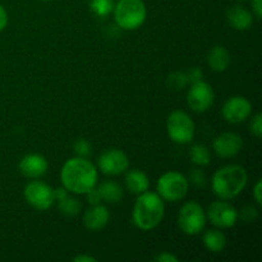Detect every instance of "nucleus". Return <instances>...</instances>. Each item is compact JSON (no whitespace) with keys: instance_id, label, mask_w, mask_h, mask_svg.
<instances>
[{"instance_id":"aec40b11","label":"nucleus","mask_w":262,"mask_h":262,"mask_svg":"<svg viewBox=\"0 0 262 262\" xmlns=\"http://www.w3.org/2000/svg\"><path fill=\"white\" fill-rule=\"evenodd\" d=\"M204 245L210 252L219 253L227 247V237L224 233L219 229H209L205 232L204 237Z\"/></svg>"},{"instance_id":"f03ea898","label":"nucleus","mask_w":262,"mask_h":262,"mask_svg":"<svg viewBox=\"0 0 262 262\" xmlns=\"http://www.w3.org/2000/svg\"><path fill=\"white\" fill-rule=\"evenodd\" d=\"M165 214L164 200L155 192H143L138 194L133 206L132 220L138 229L147 232L155 229L163 222Z\"/></svg>"},{"instance_id":"20e7f679","label":"nucleus","mask_w":262,"mask_h":262,"mask_svg":"<svg viewBox=\"0 0 262 262\" xmlns=\"http://www.w3.org/2000/svg\"><path fill=\"white\" fill-rule=\"evenodd\" d=\"M113 13L120 30L135 31L145 23L147 9L142 0H119L114 5Z\"/></svg>"},{"instance_id":"1a4fd4ad","label":"nucleus","mask_w":262,"mask_h":262,"mask_svg":"<svg viewBox=\"0 0 262 262\" xmlns=\"http://www.w3.org/2000/svg\"><path fill=\"white\" fill-rule=\"evenodd\" d=\"M206 217L214 227L228 229L237 224L238 210L227 200H219L209 205L206 210Z\"/></svg>"},{"instance_id":"72a5a7b5","label":"nucleus","mask_w":262,"mask_h":262,"mask_svg":"<svg viewBox=\"0 0 262 262\" xmlns=\"http://www.w3.org/2000/svg\"><path fill=\"white\" fill-rule=\"evenodd\" d=\"M69 192L67 191L64 187H59V188H55L54 189V199H55V201H61V200L66 199L67 196H69Z\"/></svg>"},{"instance_id":"f3484780","label":"nucleus","mask_w":262,"mask_h":262,"mask_svg":"<svg viewBox=\"0 0 262 262\" xmlns=\"http://www.w3.org/2000/svg\"><path fill=\"white\" fill-rule=\"evenodd\" d=\"M124 184L125 188L135 194H141L143 192L148 191L150 187V181L148 177L146 176L143 171L138 170V169H132L128 170L124 176Z\"/></svg>"},{"instance_id":"39448f33","label":"nucleus","mask_w":262,"mask_h":262,"mask_svg":"<svg viewBox=\"0 0 262 262\" xmlns=\"http://www.w3.org/2000/svg\"><path fill=\"white\" fill-rule=\"evenodd\" d=\"M189 189V181L179 171H168L158 179L156 193L163 200L177 202L187 196Z\"/></svg>"},{"instance_id":"e433bc0d","label":"nucleus","mask_w":262,"mask_h":262,"mask_svg":"<svg viewBox=\"0 0 262 262\" xmlns=\"http://www.w3.org/2000/svg\"><path fill=\"white\" fill-rule=\"evenodd\" d=\"M42 2H51V0H42Z\"/></svg>"},{"instance_id":"f704fd0d","label":"nucleus","mask_w":262,"mask_h":262,"mask_svg":"<svg viewBox=\"0 0 262 262\" xmlns=\"http://www.w3.org/2000/svg\"><path fill=\"white\" fill-rule=\"evenodd\" d=\"M8 25V13L5 8L0 4V32L7 27Z\"/></svg>"},{"instance_id":"2eb2a0df","label":"nucleus","mask_w":262,"mask_h":262,"mask_svg":"<svg viewBox=\"0 0 262 262\" xmlns=\"http://www.w3.org/2000/svg\"><path fill=\"white\" fill-rule=\"evenodd\" d=\"M110 219V212L106 206L104 205H91L90 209L84 211L83 217H82V223L84 227L92 232H97V230L104 229L107 225Z\"/></svg>"},{"instance_id":"5701e85b","label":"nucleus","mask_w":262,"mask_h":262,"mask_svg":"<svg viewBox=\"0 0 262 262\" xmlns=\"http://www.w3.org/2000/svg\"><path fill=\"white\" fill-rule=\"evenodd\" d=\"M114 0H91L90 7L92 13L97 17H106L114 10Z\"/></svg>"},{"instance_id":"412c9836","label":"nucleus","mask_w":262,"mask_h":262,"mask_svg":"<svg viewBox=\"0 0 262 262\" xmlns=\"http://www.w3.org/2000/svg\"><path fill=\"white\" fill-rule=\"evenodd\" d=\"M58 207L59 211L64 215V216L73 217L81 212L82 210V204L79 200L74 199V197L67 196L66 199L58 201Z\"/></svg>"},{"instance_id":"393cba45","label":"nucleus","mask_w":262,"mask_h":262,"mask_svg":"<svg viewBox=\"0 0 262 262\" xmlns=\"http://www.w3.org/2000/svg\"><path fill=\"white\" fill-rule=\"evenodd\" d=\"M258 215L260 214H258L257 207L252 206V205H247L241 211H238V219L245 223H253L258 219Z\"/></svg>"},{"instance_id":"c9c22d12","label":"nucleus","mask_w":262,"mask_h":262,"mask_svg":"<svg viewBox=\"0 0 262 262\" xmlns=\"http://www.w3.org/2000/svg\"><path fill=\"white\" fill-rule=\"evenodd\" d=\"M74 262H96L97 260L95 257H92V256H89V255H79V256H76V257L73 258Z\"/></svg>"},{"instance_id":"f8f14e48","label":"nucleus","mask_w":262,"mask_h":262,"mask_svg":"<svg viewBox=\"0 0 262 262\" xmlns=\"http://www.w3.org/2000/svg\"><path fill=\"white\" fill-rule=\"evenodd\" d=\"M251 114H252V105L243 96L229 97L223 105V118L232 124H241L246 122Z\"/></svg>"},{"instance_id":"f257e3e1","label":"nucleus","mask_w":262,"mask_h":262,"mask_svg":"<svg viewBox=\"0 0 262 262\" xmlns=\"http://www.w3.org/2000/svg\"><path fill=\"white\" fill-rule=\"evenodd\" d=\"M60 181L64 188L74 194H84L96 187L97 169L87 158L69 159L60 170Z\"/></svg>"},{"instance_id":"bb28decb","label":"nucleus","mask_w":262,"mask_h":262,"mask_svg":"<svg viewBox=\"0 0 262 262\" xmlns=\"http://www.w3.org/2000/svg\"><path fill=\"white\" fill-rule=\"evenodd\" d=\"M250 130L255 137L261 138L262 136V115L261 113H257L255 117L252 118L250 123Z\"/></svg>"},{"instance_id":"a878e982","label":"nucleus","mask_w":262,"mask_h":262,"mask_svg":"<svg viewBox=\"0 0 262 262\" xmlns=\"http://www.w3.org/2000/svg\"><path fill=\"white\" fill-rule=\"evenodd\" d=\"M73 151L79 158H87L92 152V145L86 140V138H79L74 142Z\"/></svg>"},{"instance_id":"423d86ee","label":"nucleus","mask_w":262,"mask_h":262,"mask_svg":"<svg viewBox=\"0 0 262 262\" xmlns=\"http://www.w3.org/2000/svg\"><path fill=\"white\" fill-rule=\"evenodd\" d=\"M206 222V211L199 202L188 201L179 209L178 227L186 235L200 234Z\"/></svg>"},{"instance_id":"2f4dec72","label":"nucleus","mask_w":262,"mask_h":262,"mask_svg":"<svg viewBox=\"0 0 262 262\" xmlns=\"http://www.w3.org/2000/svg\"><path fill=\"white\" fill-rule=\"evenodd\" d=\"M262 181L261 179H258L257 182H256L255 187H253V199H255V201L257 202L258 206H261L262 205Z\"/></svg>"},{"instance_id":"b1692460","label":"nucleus","mask_w":262,"mask_h":262,"mask_svg":"<svg viewBox=\"0 0 262 262\" xmlns=\"http://www.w3.org/2000/svg\"><path fill=\"white\" fill-rule=\"evenodd\" d=\"M188 83V77L184 72H174L168 77V86L176 91L183 90Z\"/></svg>"},{"instance_id":"9d476101","label":"nucleus","mask_w":262,"mask_h":262,"mask_svg":"<svg viewBox=\"0 0 262 262\" xmlns=\"http://www.w3.org/2000/svg\"><path fill=\"white\" fill-rule=\"evenodd\" d=\"M215 100V92L211 84L205 81L192 83L187 92V104L194 113H205L212 106Z\"/></svg>"},{"instance_id":"ddd939ff","label":"nucleus","mask_w":262,"mask_h":262,"mask_svg":"<svg viewBox=\"0 0 262 262\" xmlns=\"http://www.w3.org/2000/svg\"><path fill=\"white\" fill-rule=\"evenodd\" d=\"M243 147V140L239 135L233 132H225L217 136L212 142V150L219 158L230 159L241 152Z\"/></svg>"},{"instance_id":"dca6fc26","label":"nucleus","mask_w":262,"mask_h":262,"mask_svg":"<svg viewBox=\"0 0 262 262\" xmlns=\"http://www.w3.org/2000/svg\"><path fill=\"white\" fill-rule=\"evenodd\" d=\"M227 19L228 23L238 31H246L253 25L252 13L241 5H234L228 10Z\"/></svg>"},{"instance_id":"c85d7f7f","label":"nucleus","mask_w":262,"mask_h":262,"mask_svg":"<svg viewBox=\"0 0 262 262\" xmlns=\"http://www.w3.org/2000/svg\"><path fill=\"white\" fill-rule=\"evenodd\" d=\"M86 200L90 205H97L101 202V197H100L99 191H97L96 187H94L92 189H90L89 192H86Z\"/></svg>"},{"instance_id":"6e6552de","label":"nucleus","mask_w":262,"mask_h":262,"mask_svg":"<svg viewBox=\"0 0 262 262\" xmlns=\"http://www.w3.org/2000/svg\"><path fill=\"white\" fill-rule=\"evenodd\" d=\"M23 197L33 209L38 211L49 210L55 202L54 188L41 181H31L23 188Z\"/></svg>"},{"instance_id":"a211bd4d","label":"nucleus","mask_w":262,"mask_h":262,"mask_svg":"<svg viewBox=\"0 0 262 262\" xmlns=\"http://www.w3.org/2000/svg\"><path fill=\"white\" fill-rule=\"evenodd\" d=\"M230 54L224 46L216 45L210 50L207 55V64L215 72H224L230 66Z\"/></svg>"},{"instance_id":"c756f323","label":"nucleus","mask_w":262,"mask_h":262,"mask_svg":"<svg viewBox=\"0 0 262 262\" xmlns=\"http://www.w3.org/2000/svg\"><path fill=\"white\" fill-rule=\"evenodd\" d=\"M186 74L187 77H188V82H191V83L202 81V77H204V73H202L201 69L199 68H192L191 71L187 72Z\"/></svg>"},{"instance_id":"cd10ccee","label":"nucleus","mask_w":262,"mask_h":262,"mask_svg":"<svg viewBox=\"0 0 262 262\" xmlns=\"http://www.w3.org/2000/svg\"><path fill=\"white\" fill-rule=\"evenodd\" d=\"M189 181H191L192 184H194L196 187H204L206 184V176L202 170L200 169H194L193 171L189 176Z\"/></svg>"},{"instance_id":"7ed1b4c3","label":"nucleus","mask_w":262,"mask_h":262,"mask_svg":"<svg viewBox=\"0 0 262 262\" xmlns=\"http://www.w3.org/2000/svg\"><path fill=\"white\" fill-rule=\"evenodd\" d=\"M248 176L246 169L241 165L232 164L215 171L211 181V189L217 199L228 201L235 199L246 188Z\"/></svg>"},{"instance_id":"6ab92c4d","label":"nucleus","mask_w":262,"mask_h":262,"mask_svg":"<svg viewBox=\"0 0 262 262\" xmlns=\"http://www.w3.org/2000/svg\"><path fill=\"white\" fill-rule=\"evenodd\" d=\"M97 191H99L100 197H101V201L109 202V204H117L120 202L123 199V192L122 186L117 182L113 181H105L97 187Z\"/></svg>"},{"instance_id":"7c9ffc66","label":"nucleus","mask_w":262,"mask_h":262,"mask_svg":"<svg viewBox=\"0 0 262 262\" xmlns=\"http://www.w3.org/2000/svg\"><path fill=\"white\" fill-rule=\"evenodd\" d=\"M154 260L158 262H178V257L170 252H161L158 256H155Z\"/></svg>"},{"instance_id":"9b49d317","label":"nucleus","mask_w":262,"mask_h":262,"mask_svg":"<svg viewBox=\"0 0 262 262\" xmlns=\"http://www.w3.org/2000/svg\"><path fill=\"white\" fill-rule=\"evenodd\" d=\"M97 166L106 176L117 177L128 170L129 159L119 148H107L99 156Z\"/></svg>"},{"instance_id":"473e14b6","label":"nucleus","mask_w":262,"mask_h":262,"mask_svg":"<svg viewBox=\"0 0 262 262\" xmlns=\"http://www.w3.org/2000/svg\"><path fill=\"white\" fill-rule=\"evenodd\" d=\"M251 5H252L253 14L257 19H261L262 17V0H252L251 2Z\"/></svg>"},{"instance_id":"0eeeda50","label":"nucleus","mask_w":262,"mask_h":262,"mask_svg":"<svg viewBox=\"0 0 262 262\" xmlns=\"http://www.w3.org/2000/svg\"><path fill=\"white\" fill-rule=\"evenodd\" d=\"M194 123L183 110H174L166 119V132L173 142L187 145L194 137Z\"/></svg>"},{"instance_id":"4c0bfd02","label":"nucleus","mask_w":262,"mask_h":262,"mask_svg":"<svg viewBox=\"0 0 262 262\" xmlns=\"http://www.w3.org/2000/svg\"><path fill=\"white\" fill-rule=\"evenodd\" d=\"M239 2H246V0H239Z\"/></svg>"},{"instance_id":"4468645a","label":"nucleus","mask_w":262,"mask_h":262,"mask_svg":"<svg viewBox=\"0 0 262 262\" xmlns=\"http://www.w3.org/2000/svg\"><path fill=\"white\" fill-rule=\"evenodd\" d=\"M49 163L40 154H28L19 161V171L22 176L30 179H37L45 176Z\"/></svg>"},{"instance_id":"4be33fe9","label":"nucleus","mask_w":262,"mask_h":262,"mask_svg":"<svg viewBox=\"0 0 262 262\" xmlns=\"http://www.w3.org/2000/svg\"><path fill=\"white\" fill-rule=\"evenodd\" d=\"M189 158L192 163L199 166L209 165L211 161V155H210L209 148L205 145H193L189 150Z\"/></svg>"}]
</instances>
